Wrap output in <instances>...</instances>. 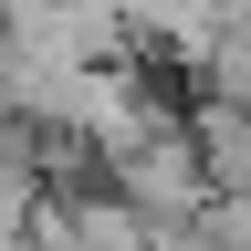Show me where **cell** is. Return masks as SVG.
<instances>
[{"label": "cell", "mask_w": 251, "mask_h": 251, "mask_svg": "<svg viewBox=\"0 0 251 251\" xmlns=\"http://www.w3.org/2000/svg\"><path fill=\"white\" fill-rule=\"evenodd\" d=\"M115 188H126L147 220H188V209H209V199H220L199 136H188V126H168V115H157L147 136H126V147H115Z\"/></svg>", "instance_id": "1"}, {"label": "cell", "mask_w": 251, "mask_h": 251, "mask_svg": "<svg viewBox=\"0 0 251 251\" xmlns=\"http://www.w3.org/2000/svg\"><path fill=\"white\" fill-rule=\"evenodd\" d=\"M31 251H157V220L126 199H52L31 209Z\"/></svg>", "instance_id": "2"}, {"label": "cell", "mask_w": 251, "mask_h": 251, "mask_svg": "<svg viewBox=\"0 0 251 251\" xmlns=\"http://www.w3.org/2000/svg\"><path fill=\"white\" fill-rule=\"evenodd\" d=\"M209 74H220V94H230V105H251V21H241L220 52H209Z\"/></svg>", "instance_id": "3"}]
</instances>
